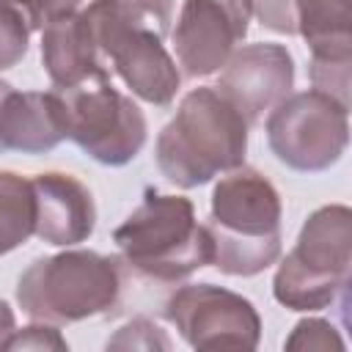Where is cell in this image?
Segmentation results:
<instances>
[{
	"mask_svg": "<svg viewBox=\"0 0 352 352\" xmlns=\"http://www.w3.org/2000/svg\"><path fill=\"white\" fill-rule=\"evenodd\" d=\"M8 349H69V344L60 338V333L55 330V324L38 322L30 324L25 330H16L8 341Z\"/></svg>",
	"mask_w": 352,
	"mask_h": 352,
	"instance_id": "obj_21",
	"label": "cell"
},
{
	"mask_svg": "<svg viewBox=\"0 0 352 352\" xmlns=\"http://www.w3.org/2000/svg\"><path fill=\"white\" fill-rule=\"evenodd\" d=\"M44 22L30 0H0V72L14 69L30 44V33Z\"/></svg>",
	"mask_w": 352,
	"mask_h": 352,
	"instance_id": "obj_18",
	"label": "cell"
},
{
	"mask_svg": "<svg viewBox=\"0 0 352 352\" xmlns=\"http://www.w3.org/2000/svg\"><path fill=\"white\" fill-rule=\"evenodd\" d=\"M352 267V212L330 204L308 214L294 248L278 264L272 294L292 311H322L349 302Z\"/></svg>",
	"mask_w": 352,
	"mask_h": 352,
	"instance_id": "obj_4",
	"label": "cell"
},
{
	"mask_svg": "<svg viewBox=\"0 0 352 352\" xmlns=\"http://www.w3.org/2000/svg\"><path fill=\"white\" fill-rule=\"evenodd\" d=\"M41 63L58 91L107 74L104 58L82 11L55 16L41 28Z\"/></svg>",
	"mask_w": 352,
	"mask_h": 352,
	"instance_id": "obj_15",
	"label": "cell"
},
{
	"mask_svg": "<svg viewBox=\"0 0 352 352\" xmlns=\"http://www.w3.org/2000/svg\"><path fill=\"white\" fill-rule=\"evenodd\" d=\"M36 228V195L33 182L0 170V256L16 250L33 236Z\"/></svg>",
	"mask_w": 352,
	"mask_h": 352,
	"instance_id": "obj_17",
	"label": "cell"
},
{
	"mask_svg": "<svg viewBox=\"0 0 352 352\" xmlns=\"http://www.w3.org/2000/svg\"><path fill=\"white\" fill-rule=\"evenodd\" d=\"M60 96L66 104V135L91 160L118 168L140 154L148 138L146 116L132 96L113 88L107 74L63 88Z\"/></svg>",
	"mask_w": 352,
	"mask_h": 352,
	"instance_id": "obj_6",
	"label": "cell"
},
{
	"mask_svg": "<svg viewBox=\"0 0 352 352\" xmlns=\"http://www.w3.org/2000/svg\"><path fill=\"white\" fill-rule=\"evenodd\" d=\"M66 138L60 91H14L0 80V151L44 154Z\"/></svg>",
	"mask_w": 352,
	"mask_h": 352,
	"instance_id": "obj_12",
	"label": "cell"
},
{
	"mask_svg": "<svg viewBox=\"0 0 352 352\" xmlns=\"http://www.w3.org/2000/svg\"><path fill=\"white\" fill-rule=\"evenodd\" d=\"M154 30H126L104 50V60L113 63L124 85L143 102L165 107L173 102L182 85L176 60Z\"/></svg>",
	"mask_w": 352,
	"mask_h": 352,
	"instance_id": "obj_13",
	"label": "cell"
},
{
	"mask_svg": "<svg viewBox=\"0 0 352 352\" xmlns=\"http://www.w3.org/2000/svg\"><path fill=\"white\" fill-rule=\"evenodd\" d=\"M82 16L104 58L107 44L126 30H154L165 38L173 22V0H94Z\"/></svg>",
	"mask_w": 352,
	"mask_h": 352,
	"instance_id": "obj_16",
	"label": "cell"
},
{
	"mask_svg": "<svg viewBox=\"0 0 352 352\" xmlns=\"http://www.w3.org/2000/svg\"><path fill=\"white\" fill-rule=\"evenodd\" d=\"M165 316L192 349H256L261 319L253 302L214 283H184L168 302Z\"/></svg>",
	"mask_w": 352,
	"mask_h": 352,
	"instance_id": "obj_8",
	"label": "cell"
},
{
	"mask_svg": "<svg viewBox=\"0 0 352 352\" xmlns=\"http://www.w3.org/2000/svg\"><path fill=\"white\" fill-rule=\"evenodd\" d=\"M36 195V228L33 234L50 245H77L94 234L96 204L91 190L72 173L47 170L33 179Z\"/></svg>",
	"mask_w": 352,
	"mask_h": 352,
	"instance_id": "obj_14",
	"label": "cell"
},
{
	"mask_svg": "<svg viewBox=\"0 0 352 352\" xmlns=\"http://www.w3.org/2000/svg\"><path fill=\"white\" fill-rule=\"evenodd\" d=\"M253 0H184L173 28V52L187 77H206L226 66L248 36Z\"/></svg>",
	"mask_w": 352,
	"mask_h": 352,
	"instance_id": "obj_9",
	"label": "cell"
},
{
	"mask_svg": "<svg viewBox=\"0 0 352 352\" xmlns=\"http://www.w3.org/2000/svg\"><path fill=\"white\" fill-rule=\"evenodd\" d=\"M124 261L154 280L176 283L212 264V236L184 195L146 190L140 206L113 231Z\"/></svg>",
	"mask_w": 352,
	"mask_h": 352,
	"instance_id": "obj_3",
	"label": "cell"
},
{
	"mask_svg": "<svg viewBox=\"0 0 352 352\" xmlns=\"http://www.w3.org/2000/svg\"><path fill=\"white\" fill-rule=\"evenodd\" d=\"M286 349H344V338L327 319H302L286 338Z\"/></svg>",
	"mask_w": 352,
	"mask_h": 352,
	"instance_id": "obj_19",
	"label": "cell"
},
{
	"mask_svg": "<svg viewBox=\"0 0 352 352\" xmlns=\"http://www.w3.org/2000/svg\"><path fill=\"white\" fill-rule=\"evenodd\" d=\"M157 168L182 190L201 187L245 165L248 124L214 88L190 91L157 138Z\"/></svg>",
	"mask_w": 352,
	"mask_h": 352,
	"instance_id": "obj_1",
	"label": "cell"
},
{
	"mask_svg": "<svg viewBox=\"0 0 352 352\" xmlns=\"http://www.w3.org/2000/svg\"><path fill=\"white\" fill-rule=\"evenodd\" d=\"M280 195L256 168H234L212 190L206 231L212 264L226 275H258L280 256Z\"/></svg>",
	"mask_w": 352,
	"mask_h": 352,
	"instance_id": "obj_2",
	"label": "cell"
},
{
	"mask_svg": "<svg viewBox=\"0 0 352 352\" xmlns=\"http://www.w3.org/2000/svg\"><path fill=\"white\" fill-rule=\"evenodd\" d=\"M124 289L118 258L96 250H63L36 258L16 283V302L33 322L72 324L107 314Z\"/></svg>",
	"mask_w": 352,
	"mask_h": 352,
	"instance_id": "obj_5",
	"label": "cell"
},
{
	"mask_svg": "<svg viewBox=\"0 0 352 352\" xmlns=\"http://www.w3.org/2000/svg\"><path fill=\"white\" fill-rule=\"evenodd\" d=\"M297 33L311 47V82L316 91L349 104L352 0H292Z\"/></svg>",
	"mask_w": 352,
	"mask_h": 352,
	"instance_id": "obj_11",
	"label": "cell"
},
{
	"mask_svg": "<svg viewBox=\"0 0 352 352\" xmlns=\"http://www.w3.org/2000/svg\"><path fill=\"white\" fill-rule=\"evenodd\" d=\"M294 85V58L283 44L256 41L231 52L226 60L217 91L236 107L248 126L258 124Z\"/></svg>",
	"mask_w": 352,
	"mask_h": 352,
	"instance_id": "obj_10",
	"label": "cell"
},
{
	"mask_svg": "<svg viewBox=\"0 0 352 352\" xmlns=\"http://www.w3.org/2000/svg\"><path fill=\"white\" fill-rule=\"evenodd\" d=\"M30 3H33L36 14L41 16V22L47 25V22L55 19V16H63V14L77 11L82 0H30Z\"/></svg>",
	"mask_w": 352,
	"mask_h": 352,
	"instance_id": "obj_22",
	"label": "cell"
},
{
	"mask_svg": "<svg viewBox=\"0 0 352 352\" xmlns=\"http://www.w3.org/2000/svg\"><path fill=\"white\" fill-rule=\"evenodd\" d=\"M267 143L292 170H327L346 151L349 104L316 88L289 94L267 116Z\"/></svg>",
	"mask_w": 352,
	"mask_h": 352,
	"instance_id": "obj_7",
	"label": "cell"
},
{
	"mask_svg": "<svg viewBox=\"0 0 352 352\" xmlns=\"http://www.w3.org/2000/svg\"><path fill=\"white\" fill-rule=\"evenodd\" d=\"M168 346L170 341L148 319H132L107 341V349H168Z\"/></svg>",
	"mask_w": 352,
	"mask_h": 352,
	"instance_id": "obj_20",
	"label": "cell"
},
{
	"mask_svg": "<svg viewBox=\"0 0 352 352\" xmlns=\"http://www.w3.org/2000/svg\"><path fill=\"white\" fill-rule=\"evenodd\" d=\"M16 333V319H14V311L6 300H0V349H8V341L11 336Z\"/></svg>",
	"mask_w": 352,
	"mask_h": 352,
	"instance_id": "obj_23",
	"label": "cell"
}]
</instances>
